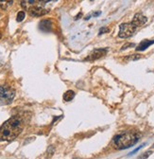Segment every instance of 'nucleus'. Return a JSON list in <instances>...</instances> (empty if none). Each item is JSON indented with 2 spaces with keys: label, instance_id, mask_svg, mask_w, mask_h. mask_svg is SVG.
Segmentation results:
<instances>
[{
  "label": "nucleus",
  "instance_id": "obj_1",
  "mask_svg": "<svg viewBox=\"0 0 154 159\" xmlns=\"http://www.w3.org/2000/svg\"><path fill=\"white\" fill-rule=\"evenodd\" d=\"M24 128L22 118L14 116L5 121L0 127V141H12L18 136Z\"/></svg>",
  "mask_w": 154,
  "mask_h": 159
},
{
  "label": "nucleus",
  "instance_id": "obj_2",
  "mask_svg": "<svg viewBox=\"0 0 154 159\" xmlns=\"http://www.w3.org/2000/svg\"><path fill=\"white\" fill-rule=\"evenodd\" d=\"M140 135L135 132H126L123 134H119L113 137V143L118 149H128L132 147L138 142Z\"/></svg>",
  "mask_w": 154,
  "mask_h": 159
},
{
  "label": "nucleus",
  "instance_id": "obj_3",
  "mask_svg": "<svg viewBox=\"0 0 154 159\" xmlns=\"http://www.w3.org/2000/svg\"><path fill=\"white\" fill-rule=\"evenodd\" d=\"M15 97V90L8 85L0 86V104H11Z\"/></svg>",
  "mask_w": 154,
  "mask_h": 159
},
{
  "label": "nucleus",
  "instance_id": "obj_4",
  "mask_svg": "<svg viewBox=\"0 0 154 159\" xmlns=\"http://www.w3.org/2000/svg\"><path fill=\"white\" fill-rule=\"evenodd\" d=\"M138 28L136 27L132 22L130 23H123L119 26V32H118V36L119 38L122 39H127L131 37L134 33L136 29Z\"/></svg>",
  "mask_w": 154,
  "mask_h": 159
},
{
  "label": "nucleus",
  "instance_id": "obj_5",
  "mask_svg": "<svg viewBox=\"0 0 154 159\" xmlns=\"http://www.w3.org/2000/svg\"><path fill=\"white\" fill-rule=\"evenodd\" d=\"M28 14L32 17H42L48 13V11L44 9L42 6H30L28 8Z\"/></svg>",
  "mask_w": 154,
  "mask_h": 159
},
{
  "label": "nucleus",
  "instance_id": "obj_6",
  "mask_svg": "<svg viewBox=\"0 0 154 159\" xmlns=\"http://www.w3.org/2000/svg\"><path fill=\"white\" fill-rule=\"evenodd\" d=\"M107 51H108L107 49H95L87 56V58H85L84 61L92 62V61L98 60V59H100L102 57H104L107 54Z\"/></svg>",
  "mask_w": 154,
  "mask_h": 159
},
{
  "label": "nucleus",
  "instance_id": "obj_7",
  "mask_svg": "<svg viewBox=\"0 0 154 159\" xmlns=\"http://www.w3.org/2000/svg\"><path fill=\"white\" fill-rule=\"evenodd\" d=\"M131 22L137 28H140V27L144 26L148 22V18L142 13H136L133 16V19H132Z\"/></svg>",
  "mask_w": 154,
  "mask_h": 159
},
{
  "label": "nucleus",
  "instance_id": "obj_8",
  "mask_svg": "<svg viewBox=\"0 0 154 159\" xmlns=\"http://www.w3.org/2000/svg\"><path fill=\"white\" fill-rule=\"evenodd\" d=\"M52 21L50 19H44L39 23V28L44 32H50L52 30Z\"/></svg>",
  "mask_w": 154,
  "mask_h": 159
},
{
  "label": "nucleus",
  "instance_id": "obj_9",
  "mask_svg": "<svg viewBox=\"0 0 154 159\" xmlns=\"http://www.w3.org/2000/svg\"><path fill=\"white\" fill-rule=\"evenodd\" d=\"M153 44H154V40H144L137 46H136L135 50L136 51H144V50H146L148 47H149Z\"/></svg>",
  "mask_w": 154,
  "mask_h": 159
},
{
  "label": "nucleus",
  "instance_id": "obj_10",
  "mask_svg": "<svg viewBox=\"0 0 154 159\" xmlns=\"http://www.w3.org/2000/svg\"><path fill=\"white\" fill-rule=\"evenodd\" d=\"M75 98V92L73 90H67L63 94V101H71Z\"/></svg>",
  "mask_w": 154,
  "mask_h": 159
},
{
  "label": "nucleus",
  "instance_id": "obj_11",
  "mask_svg": "<svg viewBox=\"0 0 154 159\" xmlns=\"http://www.w3.org/2000/svg\"><path fill=\"white\" fill-rule=\"evenodd\" d=\"M13 4V0H0V9L5 11Z\"/></svg>",
  "mask_w": 154,
  "mask_h": 159
},
{
  "label": "nucleus",
  "instance_id": "obj_12",
  "mask_svg": "<svg viewBox=\"0 0 154 159\" xmlns=\"http://www.w3.org/2000/svg\"><path fill=\"white\" fill-rule=\"evenodd\" d=\"M26 17V12L24 11H19L18 13H17V16H16V20L17 22H22Z\"/></svg>",
  "mask_w": 154,
  "mask_h": 159
},
{
  "label": "nucleus",
  "instance_id": "obj_13",
  "mask_svg": "<svg viewBox=\"0 0 154 159\" xmlns=\"http://www.w3.org/2000/svg\"><path fill=\"white\" fill-rule=\"evenodd\" d=\"M143 56L141 55V54H133V55H130V56H128V60H130V61H136V60H139V59H141Z\"/></svg>",
  "mask_w": 154,
  "mask_h": 159
},
{
  "label": "nucleus",
  "instance_id": "obj_14",
  "mask_svg": "<svg viewBox=\"0 0 154 159\" xmlns=\"http://www.w3.org/2000/svg\"><path fill=\"white\" fill-rule=\"evenodd\" d=\"M50 1H52V0H35V4H37L35 6H43Z\"/></svg>",
  "mask_w": 154,
  "mask_h": 159
},
{
  "label": "nucleus",
  "instance_id": "obj_15",
  "mask_svg": "<svg viewBox=\"0 0 154 159\" xmlns=\"http://www.w3.org/2000/svg\"><path fill=\"white\" fill-rule=\"evenodd\" d=\"M106 32H109V28H106V27H103V28H101L99 29L98 34H99V35H101V34L106 33Z\"/></svg>",
  "mask_w": 154,
  "mask_h": 159
},
{
  "label": "nucleus",
  "instance_id": "obj_16",
  "mask_svg": "<svg viewBox=\"0 0 154 159\" xmlns=\"http://www.w3.org/2000/svg\"><path fill=\"white\" fill-rule=\"evenodd\" d=\"M133 46H135L134 44H126V45H124L122 46L121 50H125V49H129V47H133Z\"/></svg>",
  "mask_w": 154,
  "mask_h": 159
},
{
  "label": "nucleus",
  "instance_id": "obj_17",
  "mask_svg": "<svg viewBox=\"0 0 154 159\" xmlns=\"http://www.w3.org/2000/svg\"><path fill=\"white\" fill-rule=\"evenodd\" d=\"M151 153H152V152H151V151L147 152V153H145L142 156H140V158H148V157L149 156V154H151Z\"/></svg>",
  "mask_w": 154,
  "mask_h": 159
},
{
  "label": "nucleus",
  "instance_id": "obj_18",
  "mask_svg": "<svg viewBox=\"0 0 154 159\" xmlns=\"http://www.w3.org/2000/svg\"><path fill=\"white\" fill-rule=\"evenodd\" d=\"M143 146H145V144H144V145H142V146H140V147H138L137 149H136V150H134L133 152H131V153H130L129 155H131V154H133V153H135L136 152H138V151H139V150H140V149H141V148H142Z\"/></svg>",
  "mask_w": 154,
  "mask_h": 159
},
{
  "label": "nucleus",
  "instance_id": "obj_19",
  "mask_svg": "<svg viewBox=\"0 0 154 159\" xmlns=\"http://www.w3.org/2000/svg\"><path fill=\"white\" fill-rule=\"evenodd\" d=\"M81 15H82V13H81V12H79V14L77 15V16H76V20H77V19H78V18H79V16H81Z\"/></svg>",
  "mask_w": 154,
  "mask_h": 159
},
{
  "label": "nucleus",
  "instance_id": "obj_20",
  "mask_svg": "<svg viewBox=\"0 0 154 159\" xmlns=\"http://www.w3.org/2000/svg\"><path fill=\"white\" fill-rule=\"evenodd\" d=\"M1 37H2V35H1V33H0V39H1Z\"/></svg>",
  "mask_w": 154,
  "mask_h": 159
}]
</instances>
